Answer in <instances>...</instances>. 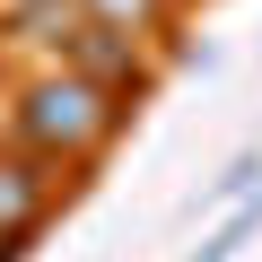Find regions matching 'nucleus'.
<instances>
[{
	"label": "nucleus",
	"mask_w": 262,
	"mask_h": 262,
	"mask_svg": "<svg viewBox=\"0 0 262 262\" xmlns=\"http://www.w3.org/2000/svg\"><path fill=\"white\" fill-rule=\"evenodd\" d=\"M122 122V105L105 96V88H88L79 70H61V79H35L27 88V105H18V131L44 149V158H88L105 131Z\"/></svg>",
	"instance_id": "nucleus-1"
},
{
	"label": "nucleus",
	"mask_w": 262,
	"mask_h": 262,
	"mask_svg": "<svg viewBox=\"0 0 262 262\" xmlns=\"http://www.w3.org/2000/svg\"><path fill=\"white\" fill-rule=\"evenodd\" d=\"M70 53H79V79L88 88H105V96H122V88H140L149 70H140V53H131V35H114V27H70Z\"/></svg>",
	"instance_id": "nucleus-2"
},
{
	"label": "nucleus",
	"mask_w": 262,
	"mask_h": 262,
	"mask_svg": "<svg viewBox=\"0 0 262 262\" xmlns=\"http://www.w3.org/2000/svg\"><path fill=\"white\" fill-rule=\"evenodd\" d=\"M44 219V175L18 166V158H0V236H27Z\"/></svg>",
	"instance_id": "nucleus-3"
},
{
	"label": "nucleus",
	"mask_w": 262,
	"mask_h": 262,
	"mask_svg": "<svg viewBox=\"0 0 262 262\" xmlns=\"http://www.w3.org/2000/svg\"><path fill=\"white\" fill-rule=\"evenodd\" d=\"M158 9H166V0H88V18H96V27H114V35L158 27Z\"/></svg>",
	"instance_id": "nucleus-4"
},
{
	"label": "nucleus",
	"mask_w": 262,
	"mask_h": 262,
	"mask_svg": "<svg viewBox=\"0 0 262 262\" xmlns=\"http://www.w3.org/2000/svg\"><path fill=\"white\" fill-rule=\"evenodd\" d=\"M253 175H262V158H236V166H227L210 192H219V201H236V192H253Z\"/></svg>",
	"instance_id": "nucleus-5"
},
{
	"label": "nucleus",
	"mask_w": 262,
	"mask_h": 262,
	"mask_svg": "<svg viewBox=\"0 0 262 262\" xmlns=\"http://www.w3.org/2000/svg\"><path fill=\"white\" fill-rule=\"evenodd\" d=\"M192 262H227V253H219V245H201V253H192Z\"/></svg>",
	"instance_id": "nucleus-6"
},
{
	"label": "nucleus",
	"mask_w": 262,
	"mask_h": 262,
	"mask_svg": "<svg viewBox=\"0 0 262 262\" xmlns=\"http://www.w3.org/2000/svg\"><path fill=\"white\" fill-rule=\"evenodd\" d=\"M27 9H53V0H27Z\"/></svg>",
	"instance_id": "nucleus-7"
}]
</instances>
